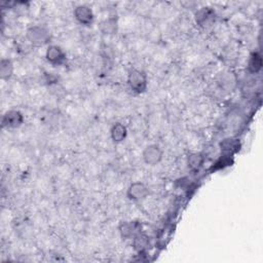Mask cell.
Here are the masks:
<instances>
[{"label":"cell","mask_w":263,"mask_h":263,"mask_svg":"<svg viewBox=\"0 0 263 263\" xmlns=\"http://www.w3.org/2000/svg\"><path fill=\"white\" fill-rule=\"evenodd\" d=\"M205 162V157L203 154L200 152H196V154H191L188 157V165L192 170H199Z\"/></svg>","instance_id":"cell-15"},{"label":"cell","mask_w":263,"mask_h":263,"mask_svg":"<svg viewBox=\"0 0 263 263\" xmlns=\"http://www.w3.org/2000/svg\"><path fill=\"white\" fill-rule=\"evenodd\" d=\"M119 232L123 239H131L140 232L139 224L136 222H122L119 225Z\"/></svg>","instance_id":"cell-10"},{"label":"cell","mask_w":263,"mask_h":263,"mask_svg":"<svg viewBox=\"0 0 263 263\" xmlns=\"http://www.w3.org/2000/svg\"><path fill=\"white\" fill-rule=\"evenodd\" d=\"M163 152L161 148L157 144L148 145L143 151V160L149 165H157L162 159Z\"/></svg>","instance_id":"cell-3"},{"label":"cell","mask_w":263,"mask_h":263,"mask_svg":"<svg viewBox=\"0 0 263 263\" xmlns=\"http://www.w3.org/2000/svg\"><path fill=\"white\" fill-rule=\"evenodd\" d=\"M216 19V12L212 7H203L196 12V22L200 27L211 26Z\"/></svg>","instance_id":"cell-5"},{"label":"cell","mask_w":263,"mask_h":263,"mask_svg":"<svg viewBox=\"0 0 263 263\" xmlns=\"http://www.w3.org/2000/svg\"><path fill=\"white\" fill-rule=\"evenodd\" d=\"M116 28H117V23L114 19H109L106 20L103 24H102V30L105 33L108 34H113L116 32Z\"/></svg>","instance_id":"cell-16"},{"label":"cell","mask_w":263,"mask_h":263,"mask_svg":"<svg viewBox=\"0 0 263 263\" xmlns=\"http://www.w3.org/2000/svg\"><path fill=\"white\" fill-rule=\"evenodd\" d=\"M261 68H262V58L259 53L254 52L251 53V56L248 61V71L252 74H256L261 70Z\"/></svg>","instance_id":"cell-12"},{"label":"cell","mask_w":263,"mask_h":263,"mask_svg":"<svg viewBox=\"0 0 263 263\" xmlns=\"http://www.w3.org/2000/svg\"><path fill=\"white\" fill-rule=\"evenodd\" d=\"M26 38L34 47H41L47 45L50 39V31L44 26H31L26 31Z\"/></svg>","instance_id":"cell-1"},{"label":"cell","mask_w":263,"mask_h":263,"mask_svg":"<svg viewBox=\"0 0 263 263\" xmlns=\"http://www.w3.org/2000/svg\"><path fill=\"white\" fill-rule=\"evenodd\" d=\"M133 239H134L133 246H134V249L137 252L142 253L148 248L149 240H148V237H147L146 234L141 233V232H138Z\"/></svg>","instance_id":"cell-13"},{"label":"cell","mask_w":263,"mask_h":263,"mask_svg":"<svg viewBox=\"0 0 263 263\" xmlns=\"http://www.w3.org/2000/svg\"><path fill=\"white\" fill-rule=\"evenodd\" d=\"M74 17L76 21L85 26H89L94 21L93 10L87 5H78L74 9Z\"/></svg>","instance_id":"cell-8"},{"label":"cell","mask_w":263,"mask_h":263,"mask_svg":"<svg viewBox=\"0 0 263 263\" xmlns=\"http://www.w3.org/2000/svg\"><path fill=\"white\" fill-rule=\"evenodd\" d=\"M47 60L56 66H61L66 62V53L58 46H50L46 53Z\"/></svg>","instance_id":"cell-7"},{"label":"cell","mask_w":263,"mask_h":263,"mask_svg":"<svg viewBox=\"0 0 263 263\" xmlns=\"http://www.w3.org/2000/svg\"><path fill=\"white\" fill-rule=\"evenodd\" d=\"M128 85L133 92L137 94H142L147 89V85H148L147 76L141 70H138V69H132L128 74Z\"/></svg>","instance_id":"cell-2"},{"label":"cell","mask_w":263,"mask_h":263,"mask_svg":"<svg viewBox=\"0 0 263 263\" xmlns=\"http://www.w3.org/2000/svg\"><path fill=\"white\" fill-rule=\"evenodd\" d=\"M24 122V115L19 110H9L2 117V127L6 129H17Z\"/></svg>","instance_id":"cell-4"},{"label":"cell","mask_w":263,"mask_h":263,"mask_svg":"<svg viewBox=\"0 0 263 263\" xmlns=\"http://www.w3.org/2000/svg\"><path fill=\"white\" fill-rule=\"evenodd\" d=\"M110 135H111V139L114 142L119 143V142H122L127 138L128 130H127L126 126H123V124L120 122H117L111 128Z\"/></svg>","instance_id":"cell-11"},{"label":"cell","mask_w":263,"mask_h":263,"mask_svg":"<svg viewBox=\"0 0 263 263\" xmlns=\"http://www.w3.org/2000/svg\"><path fill=\"white\" fill-rule=\"evenodd\" d=\"M13 73V64L8 59H2L0 63V77L3 80H7Z\"/></svg>","instance_id":"cell-14"},{"label":"cell","mask_w":263,"mask_h":263,"mask_svg":"<svg viewBox=\"0 0 263 263\" xmlns=\"http://www.w3.org/2000/svg\"><path fill=\"white\" fill-rule=\"evenodd\" d=\"M220 148L224 156H230L237 154L241 149V142L237 138H225L220 143Z\"/></svg>","instance_id":"cell-9"},{"label":"cell","mask_w":263,"mask_h":263,"mask_svg":"<svg viewBox=\"0 0 263 263\" xmlns=\"http://www.w3.org/2000/svg\"><path fill=\"white\" fill-rule=\"evenodd\" d=\"M148 195H149L148 187L141 182H135L131 184L127 191L128 198L135 202H140L145 200Z\"/></svg>","instance_id":"cell-6"}]
</instances>
